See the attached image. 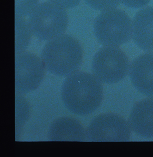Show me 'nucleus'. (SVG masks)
Returning <instances> with one entry per match:
<instances>
[{
    "mask_svg": "<svg viewBox=\"0 0 153 157\" xmlns=\"http://www.w3.org/2000/svg\"><path fill=\"white\" fill-rule=\"evenodd\" d=\"M103 89L93 74L77 71L67 76L62 83L61 98L65 107L74 114H91L101 104Z\"/></svg>",
    "mask_w": 153,
    "mask_h": 157,
    "instance_id": "obj_1",
    "label": "nucleus"
},
{
    "mask_svg": "<svg viewBox=\"0 0 153 157\" xmlns=\"http://www.w3.org/2000/svg\"><path fill=\"white\" fill-rule=\"evenodd\" d=\"M44 66L41 59L35 54L23 52L15 57V87L17 94L35 91L42 82Z\"/></svg>",
    "mask_w": 153,
    "mask_h": 157,
    "instance_id": "obj_7",
    "label": "nucleus"
},
{
    "mask_svg": "<svg viewBox=\"0 0 153 157\" xmlns=\"http://www.w3.org/2000/svg\"><path fill=\"white\" fill-rule=\"evenodd\" d=\"M82 57L83 51L79 42L68 34L49 40L40 54L45 69L58 76H68L77 72Z\"/></svg>",
    "mask_w": 153,
    "mask_h": 157,
    "instance_id": "obj_2",
    "label": "nucleus"
},
{
    "mask_svg": "<svg viewBox=\"0 0 153 157\" xmlns=\"http://www.w3.org/2000/svg\"><path fill=\"white\" fill-rule=\"evenodd\" d=\"M130 63L126 54L118 47H104L95 54L92 73L102 83H118L129 73Z\"/></svg>",
    "mask_w": 153,
    "mask_h": 157,
    "instance_id": "obj_5",
    "label": "nucleus"
},
{
    "mask_svg": "<svg viewBox=\"0 0 153 157\" xmlns=\"http://www.w3.org/2000/svg\"><path fill=\"white\" fill-rule=\"evenodd\" d=\"M129 73L131 83L139 92L153 97V54H142L134 59Z\"/></svg>",
    "mask_w": 153,
    "mask_h": 157,
    "instance_id": "obj_8",
    "label": "nucleus"
},
{
    "mask_svg": "<svg viewBox=\"0 0 153 157\" xmlns=\"http://www.w3.org/2000/svg\"><path fill=\"white\" fill-rule=\"evenodd\" d=\"M131 128L121 116L108 113L94 117L86 130L87 140L91 142H125L130 138Z\"/></svg>",
    "mask_w": 153,
    "mask_h": 157,
    "instance_id": "obj_6",
    "label": "nucleus"
},
{
    "mask_svg": "<svg viewBox=\"0 0 153 157\" xmlns=\"http://www.w3.org/2000/svg\"><path fill=\"white\" fill-rule=\"evenodd\" d=\"M87 5L100 11L115 9L119 5V0H84Z\"/></svg>",
    "mask_w": 153,
    "mask_h": 157,
    "instance_id": "obj_14",
    "label": "nucleus"
},
{
    "mask_svg": "<svg viewBox=\"0 0 153 157\" xmlns=\"http://www.w3.org/2000/svg\"><path fill=\"white\" fill-rule=\"evenodd\" d=\"M150 1L151 0H119L124 5L135 9L146 6Z\"/></svg>",
    "mask_w": 153,
    "mask_h": 157,
    "instance_id": "obj_15",
    "label": "nucleus"
},
{
    "mask_svg": "<svg viewBox=\"0 0 153 157\" xmlns=\"http://www.w3.org/2000/svg\"><path fill=\"white\" fill-rule=\"evenodd\" d=\"M128 122L136 135L146 139L153 138V98L136 103L131 109Z\"/></svg>",
    "mask_w": 153,
    "mask_h": 157,
    "instance_id": "obj_9",
    "label": "nucleus"
},
{
    "mask_svg": "<svg viewBox=\"0 0 153 157\" xmlns=\"http://www.w3.org/2000/svg\"><path fill=\"white\" fill-rule=\"evenodd\" d=\"M38 0H15V16L23 17L31 14L37 7Z\"/></svg>",
    "mask_w": 153,
    "mask_h": 157,
    "instance_id": "obj_13",
    "label": "nucleus"
},
{
    "mask_svg": "<svg viewBox=\"0 0 153 157\" xmlns=\"http://www.w3.org/2000/svg\"><path fill=\"white\" fill-rule=\"evenodd\" d=\"M68 22L64 8L52 2H44L37 6L30 14L28 24L35 37L50 40L63 34Z\"/></svg>",
    "mask_w": 153,
    "mask_h": 157,
    "instance_id": "obj_4",
    "label": "nucleus"
},
{
    "mask_svg": "<svg viewBox=\"0 0 153 157\" xmlns=\"http://www.w3.org/2000/svg\"><path fill=\"white\" fill-rule=\"evenodd\" d=\"M51 2L63 8H72L79 4L81 0H49Z\"/></svg>",
    "mask_w": 153,
    "mask_h": 157,
    "instance_id": "obj_16",
    "label": "nucleus"
},
{
    "mask_svg": "<svg viewBox=\"0 0 153 157\" xmlns=\"http://www.w3.org/2000/svg\"><path fill=\"white\" fill-rule=\"evenodd\" d=\"M98 41L105 47H118L125 44L132 37V22L125 12L107 10L99 15L94 23Z\"/></svg>",
    "mask_w": 153,
    "mask_h": 157,
    "instance_id": "obj_3",
    "label": "nucleus"
},
{
    "mask_svg": "<svg viewBox=\"0 0 153 157\" xmlns=\"http://www.w3.org/2000/svg\"><path fill=\"white\" fill-rule=\"evenodd\" d=\"M47 138L51 141H85L86 130L75 119L67 117L59 118L51 124Z\"/></svg>",
    "mask_w": 153,
    "mask_h": 157,
    "instance_id": "obj_11",
    "label": "nucleus"
},
{
    "mask_svg": "<svg viewBox=\"0 0 153 157\" xmlns=\"http://www.w3.org/2000/svg\"><path fill=\"white\" fill-rule=\"evenodd\" d=\"M132 29L135 44L144 51H153V7L144 8L136 13Z\"/></svg>",
    "mask_w": 153,
    "mask_h": 157,
    "instance_id": "obj_10",
    "label": "nucleus"
},
{
    "mask_svg": "<svg viewBox=\"0 0 153 157\" xmlns=\"http://www.w3.org/2000/svg\"><path fill=\"white\" fill-rule=\"evenodd\" d=\"M22 17L15 16V53L23 52L26 48L31 38V29L28 24Z\"/></svg>",
    "mask_w": 153,
    "mask_h": 157,
    "instance_id": "obj_12",
    "label": "nucleus"
}]
</instances>
